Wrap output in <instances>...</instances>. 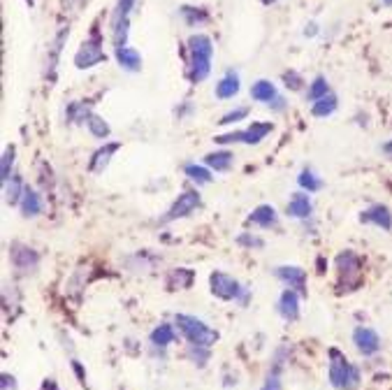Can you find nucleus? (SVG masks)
I'll return each mask as SVG.
<instances>
[{
	"label": "nucleus",
	"instance_id": "f257e3e1",
	"mask_svg": "<svg viewBox=\"0 0 392 390\" xmlns=\"http://www.w3.org/2000/svg\"><path fill=\"white\" fill-rule=\"evenodd\" d=\"M211 58H214V42L204 33L191 36L189 40V72L186 77L191 84H200L209 77L211 72Z\"/></svg>",
	"mask_w": 392,
	"mask_h": 390
},
{
	"label": "nucleus",
	"instance_id": "f03ea898",
	"mask_svg": "<svg viewBox=\"0 0 392 390\" xmlns=\"http://www.w3.org/2000/svg\"><path fill=\"white\" fill-rule=\"evenodd\" d=\"M330 384L337 390H355L360 386V369L351 365L337 349L330 351Z\"/></svg>",
	"mask_w": 392,
	"mask_h": 390
},
{
	"label": "nucleus",
	"instance_id": "7ed1b4c3",
	"mask_svg": "<svg viewBox=\"0 0 392 390\" xmlns=\"http://www.w3.org/2000/svg\"><path fill=\"white\" fill-rule=\"evenodd\" d=\"M177 325H179V330H181V335L193 346H204V349H209V346L216 344V340H218V332L211 330V327L204 323V320L195 318V316L179 314L177 316Z\"/></svg>",
	"mask_w": 392,
	"mask_h": 390
},
{
	"label": "nucleus",
	"instance_id": "20e7f679",
	"mask_svg": "<svg viewBox=\"0 0 392 390\" xmlns=\"http://www.w3.org/2000/svg\"><path fill=\"white\" fill-rule=\"evenodd\" d=\"M105 60H107V54L102 51V38L96 26H93L91 38L84 40L79 51L74 54V65L79 70H89V67H96L98 63H105Z\"/></svg>",
	"mask_w": 392,
	"mask_h": 390
},
{
	"label": "nucleus",
	"instance_id": "39448f33",
	"mask_svg": "<svg viewBox=\"0 0 392 390\" xmlns=\"http://www.w3.org/2000/svg\"><path fill=\"white\" fill-rule=\"evenodd\" d=\"M135 0H118L112 10V19H109V28H112L114 49L128 47V28H130V14H133Z\"/></svg>",
	"mask_w": 392,
	"mask_h": 390
},
{
	"label": "nucleus",
	"instance_id": "423d86ee",
	"mask_svg": "<svg viewBox=\"0 0 392 390\" xmlns=\"http://www.w3.org/2000/svg\"><path fill=\"white\" fill-rule=\"evenodd\" d=\"M337 272L339 279H342V286H346V291H353L362 281V260L353 251H342L337 256Z\"/></svg>",
	"mask_w": 392,
	"mask_h": 390
},
{
	"label": "nucleus",
	"instance_id": "0eeeda50",
	"mask_svg": "<svg viewBox=\"0 0 392 390\" xmlns=\"http://www.w3.org/2000/svg\"><path fill=\"white\" fill-rule=\"evenodd\" d=\"M274 130V124H260V121H255L246 130H233V133L228 135H218L216 137V144H233V142H242V144H260L265 137Z\"/></svg>",
	"mask_w": 392,
	"mask_h": 390
},
{
	"label": "nucleus",
	"instance_id": "6e6552de",
	"mask_svg": "<svg viewBox=\"0 0 392 390\" xmlns=\"http://www.w3.org/2000/svg\"><path fill=\"white\" fill-rule=\"evenodd\" d=\"M200 205H202V197L198 190H184V193L172 202V207L167 210V214L160 219V223H172L177 219H186V216L193 214Z\"/></svg>",
	"mask_w": 392,
	"mask_h": 390
},
{
	"label": "nucleus",
	"instance_id": "1a4fd4ad",
	"mask_svg": "<svg viewBox=\"0 0 392 390\" xmlns=\"http://www.w3.org/2000/svg\"><path fill=\"white\" fill-rule=\"evenodd\" d=\"M209 283H211V293L220 300H244L246 298L240 281L233 279V276L225 272H211Z\"/></svg>",
	"mask_w": 392,
	"mask_h": 390
},
{
	"label": "nucleus",
	"instance_id": "9d476101",
	"mask_svg": "<svg viewBox=\"0 0 392 390\" xmlns=\"http://www.w3.org/2000/svg\"><path fill=\"white\" fill-rule=\"evenodd\" d=\"M10 258H12V265L16 267L19 272H33L40 263V256L33 251L30 247L21 244V242H14L10 247Z\"/></svg>",
	"mask_w": 392,
	"mask_h": 390
},
{
	"label": "nucleus",
	"instance_id": "9b49d317",
	"mask_svg": "<svg viewBox=\"0 0 392 390\" xmlns=\"http://www.w3.org/2000/svg\"><path fill=\"white\" fill-rule=\"evenodd\" d=\"M353 344L362 355H374V353H379V349H381V337L376 335V330L362 325V327H355Z\"/></svg>",
	"mask_w": 392,
	"mask_h": 390
},
{
	"label": "nucleus",
	"instance_id": "f8f14e48",
	"mask_svg": "<svg viewBox=\"0 0 392 390\" xmlns=\"http://www.w3.org/2000/svg\"><path fill=\"white\" fill-rule=\"evenodd\" d=\"M362 223H371L381 230H392V212L386 205H371L369 210H364L360 214Z\"/></svg>",
	"mask_w": 392,
	"mask_h": 390
},
{
	"label": "nucleus",
	"instance_id": "ddd939ff",
	"mask_svg": "<svg viewBox=\"0 0 392 390\" xmlns=\"http://www.w3.org/2000/svg\"><path fill=\"white\" fill-rule=\"evenodd\" d=\"M276 276L286 286H291L293 291H300V293L306 291L304 288V286H306V272L302 270V267H297V265H281V267H276Z\"/></svg>",
	"mask_w": 392,
	"mask_h": 390
},
{
	"label": "nucleus",
	"instance_id": "4468645a",
	"mask_svg": "<svg viewBox=\"0 0 392 390\" xmlns=\"http://www.w3.org/2000/svg\"><path fill=\"white\" fill-rule=\"evenodd\" d=\"M121 149V144L118 142H109L105 146H100V149L91 156V163H89V170L93 175H100V172H105V168L109 166V161H112V156Z\"/></svg>",
	"mask_w": 392,
	"mask_h": 390
},
{
	"label": "nucleus",
	"instance_id": "2eb2a0df",
	"mask_svg": "<svg viewBox=\"0 0 392 390\" xmlns=\"http://www.w3.org/2000/svg\"><path fill=\"white\" fill-rule=\"evenodd\" d=\"M279 314L286 320H297L300 318V298L293 288H286L279 298Z\"/></svg>",
	"mask_w": 392,
	"mask_h": 390
},
{
	"label": "nucleus",
	"instance_id": "dca6fc26",
	"mask_svg": "<svg viewBox=\"0 0 392 390\" xmlns=\"http://www.w3.org/2000/svg\"><path fill=\"white\" fill-rule=\"evenodd\" d=\"M286 214L293 216V219H309L313 214V202L306 193H295L291 197V202L286 207Z\"/></svg>",
	"mask_w": 392,
	"mask_h": 390
},
{
	"label": "nucleus",
	"instance_id": "f3484780",
	"mask_svg": "<svg viewBox=\"0 0 392 390\" xmlns=\"http://www.w3.org/2000/svg\"><path fill=\"white\" fill-rule=\"evenodd\" d=\"M114 56H116V63L128 72H138L142 67L140 51L133 49V47H118V49H114Z\"/></svg>",
	"mask_w": 392,
	"mask_h": 390
},
{
	"label": "nucleus",
	"instance_id": "a211bd4d",
	"mask_svg": "<svg viewBox=\"0 0 392 390\" xmlns=\"http://www.w3.org/2000/svg\"><path fill=\"white\" fill-rule=\"evenodd\" d=\"M240 75L235 70H228L223 77H220V82L216 84V98L220 100H228V98H235L237 93H240Z\"/></svg>",
	"mask_w": 392,
	"mask_h": 390
},
{
	"label": "nucleus",
	"instance_id": "6ab92c4d",
	"mask_svg": "<svg viewBox=\"0 0 392 390\" xmlns=\"http://www.w3.org/2000/svg\"><path fill=\"white\" fill-rule=\"evenodd\" d=\"M19 210H21V214L26 216V219H33V216H38L42 212V197H40V193L35 188L26 186L23 197L19 202Z\"/></svg>",
	"mask_w": 392,
	"mask_h": 390
},
{
	"label": "nucleus",
	"instance_id": "aec40b11",
	"mask_svg": "<svg viewBox=\"0 0 392 390\" xmlns=\"http://www.w3.org/2000/svg\"><path fill=\"white\" fill-rule=\"evenodd\" d=\"M249 221L255 223V225H260V228H274V225L279 223V216H276V210L271 205H260L251 212Z\"/></svg>",
	"mask_w": 392,
	"mask_h": 390
},
{
	"label": "nucleus",
	"instance_id": "412c9836",
	"mask_svg": "<svg viewBox=\"0 0 392 390\" xmlns=\"http://www.w3.org/2000/svg\"><path fill=\"white\" fill-rule=\"evenodd\" d=\"M233 161H235V156L230 153V151H211L204 156V166L211 168V170H216V172H228L230 168H233Z\"/></svg>",
	"mask_w": 392,
	"mask_h": 390
},
{
	"label": "nucleus",
	"instance_id": "4be33fe9",
	"mask_svg": "<svg viewBox=\"0 0 392 390\" xmlns=\"http://www.w3.org/2000/svg\"><path fill=\"white\" fill-rule=\"evenodd\" d=\"M337 107H339L337 95H335V93H327L325 98H320V100L313 102V105H311V114L318 117V119H325V117H330V114H335Z\"/></svg>",
	"mask_w": 392,
	"mask_h": 390
},
{
	"label": "nucleus",
	"instance_id": "5701e85b",
	"mask_svg": "<svg viewBox=\"0 0 392 390\" xmlns=\"http://www.w3.org/2000/svg\"><path fill=\"white\" fill-rule=\"evenodd\" d=\"M251 95H253V100H258V102H271V100H276L279 95H276V86L267 82V80H258L253 86H251Z\"/></svg>",
	"mask_w": 392,
	"mask_h": 390
},
{
	"label": "nucleus",
	"instance_id": "b1692460",
	"mask_svg": "<svg viewBox=\"0 0 392 390\" xmlns=\"http://www.w3.org/2000/svg\"><path fill=\"white\" fill-rule=\"evenodd\" d=\"M23 190H26V184L21 181V177L14 175V177L5 184V202L10 205V207H16V205L21 202Z\"/></svg>",
	"mask_w": 392,
	"mask_h": 390
},
{
	"label": "nucleus",
	"instance_id": "393cba45",
	"mask_svg": "<svg viewBox=\"0 0 392 390\" xmlns=\"http://www.w3.org/2000/svg\"><path fill=\"white\" fill-rule=\"evenodd\" d=\"M65 117H67L70 124H86L93 114H91L89 102H70L67 109H65Z\"/></svg>",
	"mask_w": 392,
	"mask_h": 390
},
{
	"label": "nucleus",
	"instance_id": "a878e982",
	"mask_svg": "<svg viewBox=\"0 0 392 390\" xmlns=\"http://www.w3.org/2000/svg\"><path fill=\"white\" fill-rule=\"evenodd\" d=\"M184 172H186V177H189L191 181H195L198 186H207V184H211V172H209V168H204V166H198V163H189V166L184 168Z\"/></svg>",
	"mask_w": 392,
	"mask_h": 390
},
{
	"label": "nucleus",
	"instance_id": "bb28decb",
	"mask_svg": "<svg viewBox=\"0 0 392 390\" xmlns=\"http://www.w3.org/2000/svg\"><path fill=\"white\" fill-rule=\"evenodd\" d=\"M67 36H70V28H61V33L54 38V42H51V56H49V70H51V80H54V72H56V63H58V56H61L63 51V45Z\"/></svg>",
	"mask_w": 392,
	"mask_h": 390
},
{
	"label": "nucleus",
	"instance_id": "cd10ccee",
	"mask_svg": "<svg viewBox=\"0 0 392 390\" xmlns=\"http://www.w3.org/2000/svg\"><path fill=\"white\" fill-rule=\"evenodd\" d=\"M297 184H300V188H304L306 193H318V190L323 188V179L313 170L306 168L300 172V177H297Z\"/></svg>",
	"mask_w": 392,
	"mask_h": 390
},
{
	"label": "nucleus",
	"instance_id": "c85d7f7f",
	"mask_svg": "<svg viewBox=\"0 0 392 390\" xmlns=\"http://www.w3.org/2000/svg\"><path fill=\"white\" fill-rule=\"evenodd\" d=\"M174 342V330L169 323H160L156 330L151 332V344L153 346H160V349H165V346H169Z\"/></svg>",
	"mask_w": 392,
	"mask_h": 390
},
{
	"label": "nucleus",
	"instance_id": "c756f323",
	"mask_svg": "<svg viewBox=\"0 0 392 390\" xmlns=\"http://www.w3.org/2000/svg\"><path fill=\"white\" fill-rule=\"evenodd\" d=\"M86 126H89V130H91V135L98 137V140H107L109 133H112V128H109L107 121L102 119V117H98V114H93V117L86 121Z\"/></svg>",
	"mask_w": 392,
	"mask_h": 390
},
{
	"label": "nucleus",
	"instance_id": "7c9ffc66",
	"mask_svg": "<svg viewBox=\"0 0 392 390\" xmlns=\"http://www.w3.org/2000/svg\"><path fill=\"white\" fill-rule=\"evenodd\" d=\"M14 156H16V146L10 144L3 153V166H0V181L7 184L14 175H12V166H14Z\"/></svg>",
	"mask_w": 392,
	"mask_h": 390
},
{
	"label": "nucleus",
	"instance_id": "2f4dec72",
	"mask_svg": "<svg viewBox=\"0 0 392 390\" xmlns=\"http://www.w3.org/2000/svg\"><path fill=\"white\" fill-rule=\"evenodd\" d=\"M330 93V84L325 77H316L311 84H309V93H306V98H309L311 102H316L320 98H325V95Z\"/></svg>",
	"mask_w": 392,
	"mask_h": 390
},
{
	"label": "nucleus",
	"instance_id": "473e14b6",
	"mask_svg": "<svg viewBox=\"0 0 392 390\" xmlns=\"http://www.w3.org/2000/svg\"><path fill=\"white\" fill-rule=\"evenodd\" d=\"M181 16H184V21L189 23V26H200L209 19V14L200 10V7H191V5H184L181 7Z\"/></svg>",
	"mask_w": 392,
	"mask_h": 390
},
{
	"label": "nucleus",
	"instance_id": "72a5a7b5",
	"mask_svg": "<svg viewBox=\"0 0 392 390\" xmlns=\"http://www.w3.org/2000/svg\"><path fill=\"white\" fill-rule=\"evenodd\" d=\"M262 390H281V360L274 362V367L269 369V374L265 379Z\"/></svg>",
	"mask_w": 392,
	"mask_h": 390
},
{
	"label": "nucleus",
	"instance_id": "f704fd0d",
	"mask_svg": "<svg viewBox=\"0 0 392 390\" xmlns=\"http://www.w3.org/2000/svg\"><path fill=\"white\" fill-rule=\"evenodd\" d=\"M246 117H249V107H237V109L228 112V114L220 117L218 124H220V126H233V124H237V121H242V119H246Z\"/></svg>",
	"mask_w": 392,
	"mask_h": 390
},
{
	"label": "nucleus",
	"instance_id": "c9c22d12",
	"mask_svg": "<svg viewBox=\"0 0 392 390\" xmlns=\"http://www.w3.org/2000/svg\"><path fill=\"white\" fill-rule=\"evenodd\" d=\"M172 281H179L181 288H189L191 281H193V272L191 270H174L172 276H169V283H172Z\"/></svg>",
	"mask_w": 392,
	"mask_h": 390
},
{
	"label": "nucleus",
	"instance_id": "e433bc0d",
	"mask_svg": "<svg viewBox=\"0 0 392 390\" xmlns=\"http://www.w3.org/2000/svg\"><path fill=\"white\" fill-rule=\"evenodd\" d=\"M284 82H286L288 89H293V91L302 89V80H300V75L297 72H284Z\"/></svg>",
	"mask_w": 392,
	"mask_h": 390
},
{
	"label": "nucleus",
	"instance_id": "4c0bfd02",
	"mask_svg": "<svg viewBox=\"0 0 392 390\" xmlns=\"http://www.w3.org/2000/svg\"><path fill=\"white\" fill-rule=\"evenodd\" d=\"M240 244H249V247L260 249V247H262V239H260V237H251V235H242V237H240Z\"/></svg>",
	"mask_w": 392,
	"mask_h": 390
},
{
	"label": "nucleus",
	"instance_id": "58836bf2",
	"mask_svg": "<svg viewBox=\"0 0 392 390\" xmlns=\"http://www.w3.org/2000/svg\"><path fill=\"white\" fill-rule=\"evenodd\" d=\"M0 386H3V390H16V379L10 377V374H3V381H0Z\"/></svg>",
	"mask_w": 392,
	"mask_h": 390
},
{
	"label": "nucleus",
	"instance_id": "ea45409f",
	"mask_svg": "<svg viewBox=\"0 0 392 390\" xmlns=\"http://www.w3.org/2000/svg\"><path fill=\"white\" fill-rule=\"evenodd\" d=\"M61 3H63V10L67 12V10H74V7H79L84 0H61Z\"/></svg>",
	"mask_w": 392,
	"mask_h": 390
},
{
	"label": "nucleus",
	"instance_id": "a19ab883",
	"mask_svg": "<svg viewBox=\"0 0 392 390\" xmlns=\"http://www.w3.org/2000/svg\"><path fill=\"white\" fill-rule=\"evenodd\" d=\"M40 390H61V388L56 386V381H54V379H47L45 384H42V388H40Z\"/></svg>",
	"mask_w": 392,
	"mask_h": 390
},
{
	"label": "nucleus",
	"instance_id": "79ce46f5",
	"mask_svg": "<svg viewBox=\"0 0 392 390\" xmlns=\"http://www.w3.org/2000/svg\"><path fill=\"white\" fill-rule=\"evenodd\" d=\"M316 33H318V31H316V23H309V26H306V31H304V36H306V38H313Z\"/></svg>",
	"mask_w": 392,
	"mask_h": 390
},
{
	"label": "nucleus",
	"instance_id": "37998d69",
	"mask_svg": "<svg viewBox=\"0 0 392 390\" xmlns=\"http://www.w3.org/2000/svg\"><path fill=\"white\" fill-rule=\"evenodd\" d=\"M269 107H274V109H284V98H276L274 102H269Z\"/></svg>",
	"mask_w": 392,
	"mask_h": 390
},
{
	"label": "nucleus",
	"instance_id": "c03bdc74",
	"mask_svg": "<svg viewBox=\"0 0 392 390\" xmlns=\"http://www.w3.org/2000/svg\"><path fill=\"white\" fill-rule=\"evenodd\" d=\"M383 151H386L388 156H392V140H390V142H388L386 146H383Z\"/></svg>",
	"mask_w": 392,
	"mask_h": 390
},
{
	"label": "nucleus",
	"instance_id": "a18cd8bd",
	"mask_svg": "<svg viewBox=\"0 0 392 390\" xmlns=\"http://www.w3.org/2000/svg\"><path fill=\"white\" fill-rule=\"evenodd\" d=\"M383 5H388V7H392V0H383Z\"/></svg>",
	"mask_w": 392,
	"mask_h": 390
},
{
	"label": "nucleus",
	"instance_id": "49530a36",
	"mask_svg": "<svg viewBox=\"0 0 392 390\" xmlns=\"http://www.w3.org/2000/svg\"><path fill=\"white\" fill-rule=\"evenodd\" d=\"M262 3H265V5H271V3H276V0H262Z\"/></svg>",
	"mask_w": 392,
	"mask_h": 390
}]
</instances>
